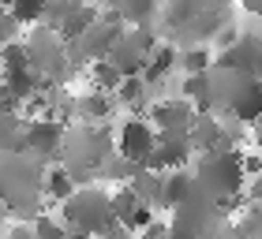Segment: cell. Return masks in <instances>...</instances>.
<instances>
[{"label": "cell", "mask_w": 262, "mask_h": 239, "mask_svg": "<svg viewBox=\"0 0 262 239\" xmlns=\"http://www.w3.org/2000/svg\"><path fill=\"white\" fill-rule=\"evenodd\" d=\"M210 82H213V109H221L225 119L255 124L262 116V79L258 75L210 67Z\"/></svg>", "instance_id": "1"}, {"label": "cell", "mask_w": 262, "mask_h": 239, "mask_svg": "<svg viewBox=\"0 0 262 239\" xmlns=\"http://www.w3.org/2000/svg\"><path fill=\"white\" fill-rule=\"evenodd\" d=\"M195 176V187L206 195L210 202H225V198H236L244 190V164H240V150H229V146H217V150H206L199 157V169Z\"/></svg>", "instance_id": "2"}, {"label": "cell", "mask_w": 262, "mask_h": 239, "mask_svg": "<svg viewBox=\"0 0 262 239\" xmlns=\"http://www.w3.org/2000/svg\"><path fill=\"white\" fill-rule=\"evenodd\" d=\"M116 224L113 209H109V195L98 187H86V190H71V195L64 198V228L68 232H82L90 239L105 235Z\"/></svg>", "instance_id": "3"}, {"label": "cell", "mask_w": 262, "mask_h": 239, "mask_svg": "<svg viewBox=\"0 0 262 239\" xmlns=\"http://www.w3.org/2000/svg\"><path fill=\"white\" fill-rule=\"evenodd\" d=\"M154 45H158V38L146 30V27H127L120 30V38H116V45L109 49V64L120 71V75H139L142 64H146V56L154 53Z\"/></svg>", "instance_id": "4"}, {"label": "cell", "mask_w": 262, "mask_h": 239, "mask_svg": "<svg viewBox=\"0 0 262 239\" xmlns=\"http://www.w3.org/2000/svg\"><path fill=\"white\" fill-rule=\"evenodd\" d=\"M23 153L56 161L64 153V124H56L53 116H27L23 119Z\"/></svg>", "instance_id": "5"}, {"label": "cell", "mask_w": 262, "mask_h": 239, "mask_svg": "<svg viewBox=\"0 0 262 239\" xmlns=\"http://www.w3.org/2000/svg\"><path fill=\"white\" fill-rule=\"evenodd\" d=\"M120 30L124 27H116V22H105V19H94L86 30L79 34V38H71L64 45V53L68 56H75V60H105L109 56V49L116 45V38H120Z\"/></svg>", "instance_id": "6"}, {"label": "cell", "mask_w": 262, "mask_h": 239, "mask_svg": "<svg viewBox=\"0 0 262 239\" xmlns=\"http://www.w3.org/2000/svg\"><path fill=\"white\" fill-rule=\"evenodd\" d=\"M154 138H158V131H154L150 119H124L120 131H116V157L127 161V164H146L150 150H154Z\"/></svg>", "instance_id": "7"}, {"label": "cell", "mask_w": 262, "mask_h": 239, "mask_svg": "<svg viewBox=\"0 0 262 239\" xmlns=\"http://www.w3.org/2000/svg\"><path fill=\"white\" fill-rule=\"evenodd\" d=\"M191 142L187 135H158L154 138V150L146 157V169L154 172H172V169H184L187 161H191Z\"/></svg>", "instance_id": "8"}, {"label": "cell", "mask_w": 262, "mask_h": 239, "mask_svg": "<svg viewBox=\"0 0 262 239\" xmlns=\"http://www.w3.org/2000/svg\"><path fill=\"white\" fill-rule=\"evenodd\" d=\"M195 119V109L191 101H176V98H165V101H154L150 105V124L161 131V135H187V127H191Z\"/></svg>", "instance_id": "9"}, {"label": "cell", "mask_w": 262, "mask_h": 239, "mask_svg": "<svg viewBox=\"0 0 262 239\" xmlns=\"http://www.w3.org/2000/svg\"><path fill=\"white\" fill-rule=\"evenodd\" d=\"M187 142H191V150H217L225 146V124L217 116H206V112H195L191 127H187Z\"/></svg>", "instance_id": "10"}, {"label": "cell", "mask_w": 262, "mask_h": 239, "mask_svg": "<svg viewBox=\"0 0 262 239\" xmlns=\"http://www.w3.org/2000/svg\"><path fill=\"white\" fill-rule=\"evenodd\" d=\"M195 190V176L187 169H172V172H161V190H158V206L165 209H176L184 198H191Z\"/></svg>", "instance_id": "11"}, {"label": "cell", "mask_w": 262, "mask_h": 239, "mask_svg": "<svg viewBox=\"0 0 262 239\" xmlns=\"http://www.w3.org/2000/svg\"><path fill=\"white\" fill-rule=\"evenodd\" d=\"M113 93H101V90H86L71 101V112L75 119H86V124H98V119H109L113 116Z\"/></svg>", "instance_id": "12"}, {"label": "cell", "mask_w": 262, "mask_h": 239, "mask_svg": "<svg viewBox=\"0 0 262 239\" xmlns=\"http://www.w3.org/2000/svg\"><path fill=\"white\" fill-rule=\"evenodd\" d=\"M38 190L49 202H64L71 190H75V176H71L64 164H49V169L41 172V179H38Z\"/></svg>", "instance_id": "13"}, {"label": "cell", "mask_w": 262, "mask_h": 239, "mask_svg": "<svg viewBox=\"0 0 262 239\" xmlns=\"http://www.w3.org/2000/svg\"><path fill=\"white\" fill-rule=\"evenodd\" d=\"M94 19H98V8H94V4H86V0H75V8H71L68 15H64V22L56 27V38H60V41L68 45L71 38H79V34L86 30Z\"/></svg>", "instance_id": "14"}, {"label": "cell", "mask_w": 262, "mask_h": 239, "mask_svg": "<svg viewBox=\"0 0 262 239\" xmlns=\"http://www.w3.org/2000/svg\"><path fill=\"white\" fill-rule=\"evenodd\" d=\"M184 101H191V109H195V112L213 109V82H210V71L184 75Z\"/></svg>", "instance_id": "15"}, {"label": "cell", "mask_w": 262, "mask_h": 239, "mask_svg": "<svg viewBox=\"0 0 262 239\" xmlns=\"http://www.w3.org/2000/svg\"><path fill=\"white\" fill-rule=\"evenodd\" d=\"M172 67H176V49L158 41V45H154V53L146 56V64H142L139 75H142V82H161Z\"/></svg>", "instance_id": "16"}, {"label": "cell", "mask_w": 262, "mask_h": 239, "mask_svg": "<svg viewBox=\"0 0 262 239\" xmlns=\"http://www.w3.org/2000/svg\"><path fill=\"white\" fill-rule=\"evenodd\" d=\"M8 11V19L15 22V27H38L41 22V11L49 0H0Z\"/></svg>", "instance_id": "17"}, {"label": "cell", "mask_w": 262, "mask_h": 239, "mask_svg": "<svg viewBox=\"0 0 262 239\" xmlns=\"http://www.w3.org/2000/svg\"><path fill=\"white\" fill-rule=\"evenodd\" d=\"M154 8H158V0H113V11L120 15L124 27H146Z\"/></svg>", "instance_id": "18"}, {"label": "cell", "mask_w": 262, "mask_h": 239, "mask_svg": "<svg viewBox=\"0 0 262 239\" xmlns=\"http://www.w3.org/2000/svg\"><path fill=\"white\" fill-rule=\"evenodd\" d=\"M113 101H120V105H127L131 112H139L142 101H146V82H142V75H124L120 86L113 90Z\"/></svg>", "instance_id": "19"}, {"label": "cell", "mask_w": 262, "mask_h": 239, "mask_svg": "<svg viewBox=\"0 0 262 239\" xmlns=\"http://www.w3.org/2000/svg\"><path fill=\"white\" fill-rule=\"evenodd\" d=\"M0 150L23 153V119H19V112H0Z\"/></svg>", "instance_id": "20"}, {"label": "cell", "mask_w": 262, "mask_h": 239, "mask_svg": "<svg viewBox=\"0 0 262 239\" xmlns=\"http://www.w3.org/2000/svg\"><path fill=\"white\" fill-rule=\"evenodd\" d=\"M120 71H116L113 64H109V60H90V82H94V86L90 90H101V93H113L116 86H120Z\"/></svg>", "instance_id": "21"}, {"label": "cell", "mask_w": 262, "mask_h": 239, "mask_svg": "<svg viewBox=\"0 0 262 239\" xmlns=\"http://www.w3.org/2000/svg\"><path fill=\"white\" fill-rule=\"evenodd\" d=\"M176 64H184V71H187V75L210 71V67H213V49H210V45H191V49H187L180 60H176Z\"/></svg>", "instance_id": "22"}, {"label": "cell", "mask_w": 262, "mask_h": 239, "mask_svg": "<svg viewBox=\"0 0 262 239\" xmlns=\"http://www.w3.org/2000/svg\"><path fill=\"white\" fill-rule=\"evenodd\" d=\"M135 206H139V198L131 195V187H120V190H113V195H109V209H113L116 224H124L131 213H135Z\"/></svg>", "instance_id": "23"}, {"label": "cell", "mask_w": 262, "mask_h": 239, "mask_svg": "<svg viewBox=\"0 0 262 239\" xmlns=\"http://www.w3.org/2000/svg\"><path fill=\"white\" fill-rule=\"evenodd\" d=\"M30 232H34V239H64L68 235V228L64 224H56V217H34V224H30Z\"/></svg>", "instance_id": "24"}, {"label": "cell", "mask_w": 262, "mask_h": 239, "mask_svg": "<svg viewBox=\"0 0 262 239\" xmlns=\"http://www.w3.org/2000/svg\"><path fill=\"white\" fill-rule=\"evenodd\" d=\"M251 75L262 79V34H251Z\"/></svg>", "instance_id": "25"}, {"label": "cell", "mask_w": 262, "mask_h": 239, "mask_svg": "<svg viewBox=\"0 0 262 239\" xmlns=\"http://www.w3.org/2000/svg\"><path fill=\"white\" fill-rule=\"evenodd\" d=\"M165 239H199V235L187 232V228H180V224H165Z\"/></svg>", "instance_id": "26"}, {"label": "cell", "mask_w": 262, "mask_h": 239, "mask_svg": "<svg viewBox=\"0 0 262 239\" xmlns=\"http://www.w3.org/2000/svg\"><path fill=\"white\" fill-rule=\"evenodd\" d=\"M247 198H251V202H262V172L251 176V183H247Z\"/></svg>", "instance_id": "27"}, {"label": "cell", "mask_w": 262, "mask_h": 239, "mask_svg": "<svg viewBox=\"0 0 262 239\" xmlns=\"http://www.w3.org/2000/svg\"><path fill=\"white\" fill-rule=\"evenodd\" d=\"M98 239H131V232L124 228V224H113V228L105 232V235H98Z\"/></svg>", "instance_id": "28"}, {"label": "cell", "mask_w": 262, "mask_h": 239, "mask_svg": "<svg viewBox=\"0 0 262 239\" xmlns=\"http://www.w3.org/2000/svg\"><path fill=\"white\" fill-rule=\"evenodd\" d=\"M240 8L247 11V15H255V19H262V0H240Z\"/></svg>", "instance_id": "29"}, {"label": "cell", "mask_w": 262, "mask_h": 239, "mask_svg": "<svg viewBox=\"0 0 262 239\" xmlns=\"http://www.w3.org/2000/svg\"><path fill=\"white\" fill-rule=\"evenodd\" d=\"M255 142H258V150H262V116L255 119Z\"/></svg>", "instance_id": "30"}, {"label": "cell", "mask_w": 262, "mask_h": 239, "mask_svg": "<svg viewBox=\"0 0 262 239\" xmlns=\"http://www.w3.org/2000/svg\"><path fill=\"white\" fill-rule=\"evenodd\" d=\"M217 239H244V232H221Z\"/></svg>", "instance_id": "31"}, {"label": "cell", "mask_w": 262, "mask_h": 239, "mask_svg": "<svg viewBox=\"0 0 262 239\" xmlns=\"http://www.w3.org/2000/svg\"><path fill=\"white\" fill-rule=\"evenodd\" d=\"M64 239H90V235H82V232H68Z\"/></svg>", "instance_id": "32"}, {"label": "cell", "mask_w": 262, "mask_h": 239, "mask_svg": "<svg viewBox=\"0 0 262 239\" xmlns=\"http://www.w3.org/2000/svg\"><path fill=\"white\" fill-rule=\"evenodd\" d=\"M251 239H262V228H258V232H255V235H251Z\"/></svg>", "instance_id": "33"}]
</instances>
